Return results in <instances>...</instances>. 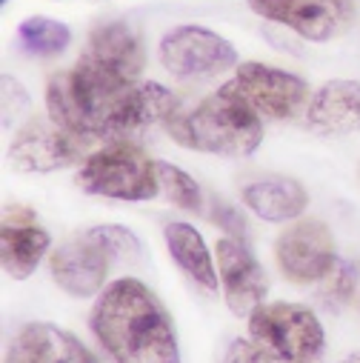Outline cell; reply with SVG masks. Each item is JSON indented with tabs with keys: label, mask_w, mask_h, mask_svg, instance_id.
<instances>
[{
	"label": "cell",
	"mask_w": 360,
	"mask_h": 363,
	"mask_svg": "<svg viewBox=\"0 0 360 363\" xmlns=\"http://www.w3.org/2000/svg\"><path fill=\"white\" fill-rule=\"evenodd\" d=\"M74 180L86 195L112 201H152L160 192L154 160L129 140H109L103 149L89 155Z\"/></svg>",
	"instance_id": "277c9868"
},
{
	"label": "cell",
	"mask_w": 360,
	"mask_h": 363,
	"mask_svg": "<svg viewBox=\"0 0 360 363\" xmlns=\"http://www.w3.org/2000/svg\"><path fill=\"white\" fill-rule=\"evenodd\" d=\"M4 363H98L74 335L55 323H26L6 349Z\"/></svg>",
	"instance_id": "5bb4252c"
},
{
	"label": "cell",
	"mask_w": 360,
	"mask_h": 363,
	"mask_svg": "<svg viewBox=\"0 0 360 363\" xmlns=\"http://www.w3.org/2000/svg\"><path fill=\"white\" fill-rule=\"evenodd\" d=\"M232 83L257 115H266L272 121L295 118L309 95V86L298 74L278 66L254 63V60L237 66V74Z\"/></svg>",
	"instance_id": "52a82bcc"
},
{
	"label": "cell",
	"mask_w": 360,
	"mask_h": 363,
	"mask_svg": "<svg viewBox=\"0 0 360 363\" xmlns=\"http://www.w3.org/2000/svg\"><path fill=\"white\" fill-rule=\"evenodd\" d=\"M281 4H286V0H249V6H252V12H257L260 18H266L269 12H272L275 6H281Z\"/></svg>",
	"instance_id": "484cf974"
},
{
	"label": "cell",
	"mask_w": 360,
	"mask_h": 363,
	"mask_svg": "<svg viewBox=\"0 0 360 363\" xmlns=\"http://www.w3.org/2000/svg\"><path fill=\"white\" fill-rule=\"evenodd\" d=\"M323 281H326V286H323L320 298H323V303H326L332 312H337V309H343V306L351 301V295H354L357 266H354V263H346V260H337L334 269L329 272Z\"/></svg>",
	"instance_id": "7402d4cb"
},
{
	"label": "cell",
	"mask_w": 360,
	"mask_h": 363,
	"mask_svg": "<svg viewBox=\"0 0 360 363\" xmlns=\"http://www.w3.org/2000/svg\"><path fill=\"white\" fill-rule=\"evenodd\" d=\"M218 263H220V284L226 303L235 315H252L260 303H266L269 281L266 272L240 238H220L218 240Z\"/></svg>",
	"instance_id": "8fae6325"
},
{
	"label": "cell",
	"mask_w": 360,
	"mask_h": 363,
	"mask_svg": "<svg viewBox=\"0 0 360 363\" xmlns=\"http://www.w3.org/2000/svg\"><path fill=\"white\" fill-rule=\"evenodd\" d=\"M160 63L177 80H209L237 63L235 46L203 26H174L160 40Z\"/></svg>",
	"instance_id": "8992f818"
},
{
	"label": "cell",
	"mask_w": 360,
	"mask_h": 363,
	"mask_svg": "<svg viewBox=\"0 0 360 363\" xmlns=\"http://www.w3.org/2000/svg\"><path fill=\"white\" fill-rule=\"evenodd\" d=\"M126 89V83L80 57L72 69L49 77L46 109L52 123L83 140H109L112 121Z\"/></svg>",
	"instance_id": "7a4b0ae2"
},
{
	"label": "cell",
	"mask_w": 360,
	"mask_h": 363,
	"mask_svg": "<svg viewBox=\"0 0 360 363\" xmlns=\"http://www.w3.org/2000/svg\"><path fill=\"white\" fill-rule=\"evenodd\" d=\"M4 4H9V0H4Z\"/></svg>",
	"instance_id": "83f0119b"
},
{
	"label": "cell",
	"mask_w": 360,
	"mask_h": 363,
	"mask_svg": "<svg viewBox=\"0 0 360 363\" xmlns=\"http://www.w3.org/2000/svg\"><path fill=\"white\" fill-rule=\"evenodd\" d=\"M92 332L115 363H180L177 335L163 303L135 278H120L101 292Z\"/></svg>",
	"instance_id": "6da1fadb"
},
{
	"label": "cell",
	"mask_w": 360,
	"mask_h": 363,
	"mask_svg": "<svg viewBox=\"0 0 360 363\" xmlns=\"http://www.w3.org/2000/svg\"><path fill=\"white\" fill-rule=\"evenodd\" d=\"M154 172H157V186H160V192H163L177 209L201 212L203 195H201V186L195 184L192 174H186L184 169H177V166H171V163H163V160H154Z\"/></svg>",
	"instance_id": "44dd1931"
},
{
	"label": "cell",
	"mask_w": 360,
	"mask_h": 363,
	"mask_svg": "<svg viewBox=\"0 0 360 363\" xmlns=\"http://www.w3.org/2000/svg\"><path fill=\"white\" fill-rule=\"evenodd\" d=\"M169 138L192 152L246 157L263 140L260 115L249 106V101L237 92L229 80L220 92L209 95L189 115H171L163 126Z\"/></svg>",
	"instance_id": "3957f363"
},
{
	"label": "cell",
	"mask_w": 360,
	"mask_h": 363,
	"mask_svg": "<svg viewBox=\"0 0 360 363\" xmlns=\"http://www.w3.org/2000/svg\"><path fill=\"white\" fill-rule=\"evenodd\" d=\"M354 18L351 0H286L266 21L289 26L306 40H332L349 29Z\"/></svg>",
	"instance_id": "2e32d148"
},
{
	"label": "cell",
	"mask_w": 360,
	"mask_h": 363,
	"mask_svg": "<svg viewBox=\"0 0 360 363\" xmlns=\"http://www.w3.org/2000/svg\"><path fill=\"white\" fill-rule=\"evenodd\" d=\"M89 63H95L98 69L109 72L112 77H118L126 86H135V80L143 72V46L137 32L129 23L112 21V23H101L92 29L86 43V52L80 55Z\"/></svg>",
	"instance_id": "4fadbf2b"
},
{
	"label": "cell",
	"mask_w": 360,
	"mask_h": 363,
	"mask_svg": "<svg viewBox=\"0 0 360 363\" xmlns=\"http://www.w3.org/2000/svg\"><path fill=\"white\" fill-rule=\"evenodd\" d=\"M163 238H166L171 260L184 269L195 284H201L206 289H218V272L212 263V252H209L203 235L192 223L174 220L163 229Z\"/></svg>",
	"instance_id": "d6986e66"
},
{
	"label": "cell",
	"mask_w": 360,
	"mask_h": 363,
	"mask_svg": "<svg viewBox=\"0 0 360 363\" xmlns=\"http://www.w3.org/2000/svg\"><path fill=\"white\" fill-rule=\"evenodd\" d=\"M171 115H177V98L166 86L160 83L129 86L115 112L109 140H129V138L143 135L152 126H166Z\"/></svg>",
	"instance_id": "9a60e30c"
},
{
	"label": "cell",
	"mask_w": 360,
	"mask_h": 363,
	"mask_svg": "<svg viewBox=\"0 0 360 363\" xmlns=\"http://www.w3.org/2000/svg\"><path fill=\"white\" fill-rule=\"evenodd\" d=\"M212 206H215V209H212V220H215L220 229H226L229 238H240V240H246V229H249V226H246L243 212H240L237 206L220 201V198H215Z\"/></svg>",
	"instance_id": "d4e9b609"
},
{
	"label": "cell",
	"mask_w": 360,
	"mask_h": 363,
	"mask_svg": "<svg viewBox=\"0 0 360 363\" xmlns=\"http://www.w3.org/2000/svg\"><path fill=\"white\" fill-rule=\"evenodd\" d=\"M92 232L115 260H129V257L137 260L140 257V240L126 226H95Z\"/></svg>",
	"instance_id": "603a6c76"
},
{
	"label": "cell",
	"mask_w": 360,
	"mask_h": 363,
	"mask_svg": "<svg viewBox=\"0 0 360 363\" xmlns=\"http://www.w3.org/2000/svg\"><path fill=\"white\" fill-rule=\"evenodd\" d=\"M83 138L60 129L57 123L32 121L15 135L9 146V160L21 172H55L83 160Z\"/></svg>",
	"instance_id": "30bf717a"
},
{
	"label": "cell",
	"mask_w": 360,
	"mask_h": 363,
	"mask_svg": "<svg viewBox=\"0 0 360 363\" xmlns=\"http://www.w3.org/2000/svg\"><path fill=\"white\" fill-rule=\"evenodd\" d=\"M112 263H115V257L95 238V232L89 229L86 235H77V238L60 243L52 252L49 269H52V281L66 295L92 298V295H98L103 289Z\"/></svg>",
	"instance_id": "9c48e42d"
},
{
	"label": "cell",
	"mask_w": 360,
	"mask_h": 363,
	"mask_svg": "<svg viewBox=\"0 0 360 363\" xmlns=\"http://www.w3.org/2000/svg\"><path fill=\"white\" fill-rule=\"evenodd\" d=\"M223 363H286V360H281L278 354H272L266 346H260L257 340L237 337V340L229 343V349L223 354Z\"/></svg>",
	"instance_id": "cb8c5ba5"
},
{
	"label": "cell",
	"mask_w": 360,
	"mask_h": 363,
	"mask_svg": "<svg viewBox=\"0 0 360 363\" xmlns=\"http://www.w3.org/2000/svg\"><path fill=\"white\" fill-rule=\"evenodd\" d=\"M340 363H360V352H351V354H346Z\"/></svg>",
	"instance_id": "4316f807"
},
{
	"label": "cell",
	"mask_w": 360,
	"mask_h": 363,
	"mask_svg": "<svg viewBox=\"0 0 360 363\" xmlns=\"http://www.w3.org/2000/svg\"><path fill=\"white\" fill-rule=\"evenodd\" d=\"M243 203L263 220L283 223V220H295L303 215L309 195L295 177L269 174L243 186Z\"/></svg>",
	"instance_id": "ac0fdd59"
},
{
	"label": "cell",
	"mask_w": 360,
	"mask_h": 363,
	"mask_svg": "<svg viewBox=\"0 0 360 363\" xmlns=\"http://www.w3.org/2000/svg\"><path fill=\"white\" fill-rule=\"evenodd\" d=\"M72 40V32L52 18H26L18 26V46L29 55L38 57H49V55H60Z\"/></svg>",
	"instance_id": "ffe728a7"
},
{
	"label": "cell",
	"mask_w": 360,
	"mask_h": 363,
	"mask_svg": "<svg viewBox=\"0 0 360 363\" xmlns=\"http://www.w3.org/2000/svg\"><path fill=\"white\" fill-rule=\"evenodd\" d=\"M49 232L35 220L29 209L6 206L4 209V226H0V260L4 272L15 281H26L43 255L49 252Z\"/></svg>",
	"instance_id": "7c38bea8"
},
{
	"label": "cell",
	"mask_w": 360,
	"mask_h": 363,
	"mask_svg": "<svg viewBox=\"0 0 360 363\" xmlns=\"http://www.w3.org/2000/svg\"><path fill=\"white\" fill-rule=\"evenodd\" d=\"M249 335L286 363H312L326 343L317 315L300 303H260L249 315Z\"/></svg>",
	"instance_id": "5b68a950"
},
{
	"label": "cell",
	"mask_w": 360,
	"mask_h": 363,
	"mask_svg": "<svg viewBox=\"0 0 360 363\" xmlns=\"http://www.w3.org/2000/svg\"><path fill=\"white\" fill-rule=\"evenodd\" d=\"M275 257L289 281L315 284L323 281L337 263L334 238L320 220H298L278 238Z\"/></svg>",
	"instance_id": "ba28073f"
},
{
	"label": "cell",
	"mask_w": 360,
	"mask_h": 363,
	"mask_svg": "<svg viewBox=\"0 0 360 363\" xmlns=\"http://www.w3.org/2000/svg\"><path fill=\"white\" fill-rule=\"evenodd\" d=\"M309 129L326 138H343L360 132V83L329 80L312 95L306 109Z\"/></svg>",
	"instance_id": "e0dca14e"
}]
</instances>
